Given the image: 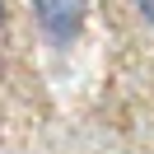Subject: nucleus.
<instances>
[{"label":"nucleus","instance_id":"obj_1","mask_svg":"<svg viewBox=\"0 0 154 154\" xmlns=\"http://www.w3.org/2000/svg\"><path fill=\"white\" fill-rule=\"evenodd\" d=\"M33 19H38L42 38L51 47H70L84 33L89 19V0H33Z\"/></svg>","mask_w":154,"mask_h":154},{"label":"nucleus","instance_id":"obj_2","mask_svg":"<svg viewBox=\"0 0 154 154\" xmlns=\"http://www.w3.org/2000/svg\"><path fill=\"white\" fill-rule=\"evenodd\" d=\"M135 10H140V19L154 28V0H135Z\"/></svg>","mask_w":154,"mask_h":154},{"label":"nucleus","instance_id":"obj_3","mask_svg":"<svg viewBox=\"0 0 154 154\" xmlns=\"http://www.w3.org/2000/svg\"><path fill=\"white\" fill-rule=\"evenodd\" d=\"M0 23H5V0H0Z\"/></svg>","mask_w":154,"mask_h":154}]
</instances>
